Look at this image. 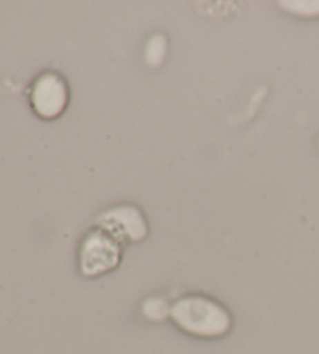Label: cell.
Segmentation results:
<instances>
[{
	"mask_svg": "<svg viewBox=\"0 0 319 354\" xmlns=\"http://www.w3.org/2000/svg\"><path fill=\"white\" fill-rule=\"evenodd\" d=\"M97 228L106 231L119 243L139 242L148 236V223L145 216L134 205L109 207L97 218Z\"/></svg>",
	"mask_w": 319,
	"mask_h": 354,
	"instance_id": "obj_3",
	"label": "cell"
},
{
	"mask_svg": "<svg viewBox=\"0 0 319 354\" xmlns=\"http://www.w3.org/2000/svg\"><path fill=\"white\" fill-rule=\"evenodd\" d=\"M280 7L290 11V13L313 17L319 15V2H280Z\"/></svg>",
	"mask_w": 319,
	"mask_h": 354,
	"instance_id": "obj_5",
	"label": "cell"
},
{
	"mask_svg": "<svg viewBox=\"0 0 319 354\" xmlns=\"http://www.w3.org/2000/svg\"><path fill=\"white\" fill-rule=\"evenodd\" d=\"M173 322L182 331L198 337H220L231 329L232 320L222 304L201 295L177 300L170 309Z\"/></svg>",
	"mask_w": 319,
	"mask_h": 354,
	"instance_id": "obj_1",
	"label": "cell"
},
{
	"mask_svg": "<svg viewBox=\"0 0 319 354\" xmlns=\"http://www.w3.org/2000/svg\"><path fill=\"white\" fill-rule=\"evenodd\" d=\"M155 46H161V48H165L164 36H155L153 41L150 42V46H148V61L150 63H151V59H155V57H153V48H155ZM162 57H164V52H159V47H156V64L162 59Z\"/></svg>",
	"mask_w": 319,
	"mask_h": 354,
	"instance_id": "obj_6",
	"label": "cell"
},
{
	"mask_svg": "<svg viewBox=\"0 0 319 354\" xmlns=\"http://www.w3.org/2000/svg\"><path fill=\"white\" fill-rule=\"evenodd\" d=\"M32 103L35 111L42 119L59 118L69 103V88L64 78L55 72L41 75L33 88Z\"/></svg>",
	"mask_w": 319,
	"mask_h": 354,
	"instance_id": "obj_4",
	"label": "cell"
},
{
	"mask_svg": "<svg viewBox=\"0 0 319 354\" xmlns=\"http://www.w3.org/2000/svg\"><path fill=\"white\" fill-rule=\"evenodd\" d=\"M120 243L102 228H95L84 237L79 250V268L86 277H98L119 266Z\"/></svg>",
	"mask_w": 319,
	"mask_h": 354,
	"instance_id": "obj_2",
	"label": "cell"
}]
</instances>
